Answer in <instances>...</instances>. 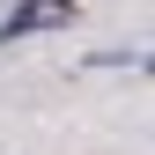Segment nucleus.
<instances>
[{
  "label": "nucleus",
  "instance_id": "1",
  "mask_svg": "<svg viewBox=\"0 0 155 155\" xmlns=\"http://www.w3.org/2000/svg\"><path fill=\"white\" fill-rule=\"evenodd\" d=\"M74 15V0H22L15 15H0V45H15V37H30V30H59Z\"/></svg>",
  "mask_w": 155,
  "mask_h": 155
}]
</instances>
